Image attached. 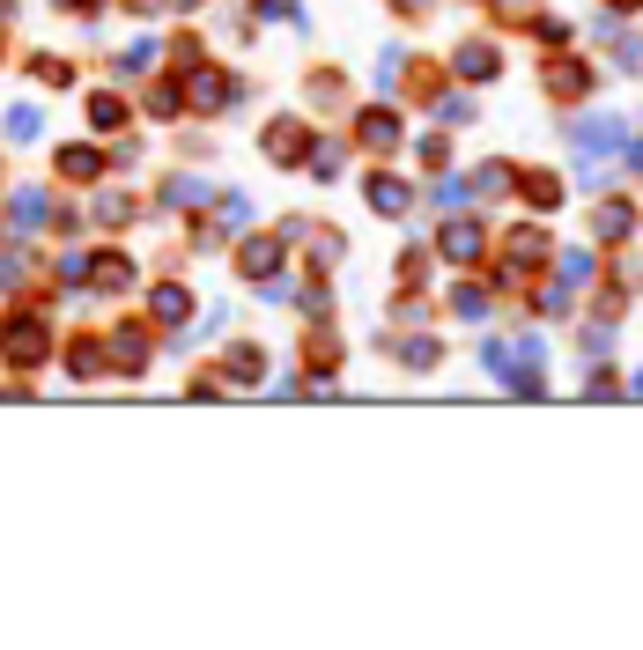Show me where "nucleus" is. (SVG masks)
I'll use <instances>...</instances> for the list:
<instances>
[{"label":"nucleus","mask_w":643,"mask_h":650,"mask_svg":"<svg viewBox=\"0 0 643 650\" xmlns=\"http://www.w3.org/2000/svg\"><path fill=\"white\" fill-rule=\"evenodd\" d=\"M8 15H15V0H0V23H8Z\"/></svg>","instance_id":"39"},{"label":"nucleus","mask_w":643,"mask_h":650,"mask_svg":"<svg viewBox=\"0 0 643 650\" xmlns=\"http://www.w3.org/2000/svg\"><path fill=\"white\" fill-rule=\"evenodd\" d=\"M97 170H104V156H97V148H60V178L89 185V178H97Z\"/></svg>","instance_id":"18"},{"label":"nucleus","mask_w":643,"mask_h":650,"mask_svg":"<svg viewBox=\"0 0 643 650\" xmlns=\"http://www.w3.org/2000/svg\"><path fill=\"white\" fill-rule=\"evenodd\" d=\"M400 362H407V370H437V340H407Z\"/></svg>","instance_id":"24"},{"label":"nucleus","mask_w":643,"mask_h":650,"mask_svg":"<svg viewBox=\"0 0 643 650\" xmlns=\"http://www.w3.org/2000/svg\"><path fill=\"white\" fill-rule=\"evenodd\" d=\"M311 163H318V178H333V170H340V141H318Z\"/></svg>","instance_id":"32"},{"label":"nucleus","mask_w":643,"mask_h":650,"mask_svg":"<svg viewBox=\"0 0 643 650\" xmlns=\"http://www.w3.org/2000/svg\"><path fill=\"white\" fill-rule=\"evenodd\" d=\"M193 318V289H185V281H163L156 289V325H185Z\"/></svg>","instance_id":"15"},{"label":"nucleus","mask_w":643,"mask_h":650,"mask_svg":"<svg viewBox=\"0 0 643 650\" xmlns=\"http://www.w3.org/2000/svg\"><path fill=\"white\" fill-rule=\"evenodd\" d=\"M148 67H156V45H148V37H141V45H126V67L119 74H148Z\"/></svg>","instance_id":"28"},{"label":"nucleus","mask_w":643,"mask_h":650,"mask_svg":"<svg viewBox=\"0 0 643 650\" xmlns=\"http://www.w3.org/2000/svg\"><path fill=\"white\" fill-rule=\"evenodd\" d=\"M200 200H207L200 178H170V185H163V207H200Z\"/></svg>","instance_id":"22"},{"label":"nucleus","mask_w":643,"mask_h":650,"mask_svg":"<svg viewBox=\"0 0 643 650\" xmlns=\"http://www.w3.org/2000/svg\"><path fill=\"white\" fill-rule=\"evenodd\" d=\"M614 60H621V74H643V37H621Z\"/></svg>","instance_id":"30"},{"label":"nucleus","mask_w":643,"mask_h":650,"mask_svg":"<svg viewBox=\"0 0 643 650\" xmlns=\"http://www.w3.org/2000/svg\"><path fill=\"white\" fill-rule=\"evenodd\" d=\"M437 252H444L451 266H474V259H488V229H481V222H466V215H451V222H444V237H437Z\"/></svg>","instance_id":"3"},{"label":"nucleus","mask_w":643,"mask_h":650,"mask_svg":"<svg viewBox=\"0 0 643 650\" xmlns=\"http://www.w3.org/2000/svg\"><path fill=\"white\" fill-rule=\"evenodd\" d=\"M15 222H45V193H37V185H30V193H15Z\"/></svg>","instance_id":"27"},{"label":"nucleus","mask_w":643,"mask_h":650,"mask_svg":"<svg viewBox=\"0 0 643 650\" xmlns=\"http://www.w3.org/2000/svg\"><path fill=\"white\" fill-rule=\"evenodd\" d=\"M355 126H363V148H370V156H392V148H400V119H392V111H363Z\"/></svg>","instance_id":"13"},{"label":"nucleus","mask_w":643,"mask_h":650,"mask_svg":"<svg viewBox=\"0 0 643 650\" xmlns=\"http://www.w3.org/2000/svg\"><path fill=\"white\" fill-rule=\"evenodd\" d=\"M89 274H97V289H104V296H126V289H134V259H119V252L89 259Z\"/></svg>","instance_id":"14"},{"label":"nucleus","mask_w":643,"mask_h":650,"mask_svg":"<svg viewBox=\"0 0 643 650\" xmlns=\"http://www.w3.org/2000/svg\"><path fill=\"white\" fill-rule=\"evenodd\" d=\"M311 259H318V266L340 259V237H333V229H311Z\"/></svg>","instance_id":"29"},{"label":"nucleus","mask_w":643,"mask_h":650,"mask_svg":"<svg viewBox=\"0 0 643 650\" xmlns=\"http://www.w3.org/2000/svg\"><path fill=\"white\" fill-rule=\"evenodd\" d=\"M607 8H614V15H636V8H643V0H607Z\"/></svg>","instance_id":"38"},{"label":"nucleus","mask_w":643,"mask_h":650,"mask_svg":"<svg viewBox=\"0 0 643 650\" xmlns=\"http://www.w3.org/2000/svg\"><path fill=\"white\" fill-rule=\"evenodd\" d=\"M104 355H111V370H119V377H141L148 370V333H141V325H119Z\"/></svg>","instance_id":"7"},{"label":"nucleus","mask_w":643,"mask_h":650,"mask_svg":"<svg viewBox=\"0 0 643 650\" xmlns=\"http://www.w3.org/2000/svg\"><path fill=\"white\" fill-rule=\"evenodd\" d=\"M518 185H525V200H533V207H540V215H547V207H555V200H562V178H547V170H525V178H518Z\"/></svg>","instance_id":"20"},{"label":"nucleus","mask_w":643,"mask_h":650,"mask_svg":"<svg viewBox=\"0 0 643 650\" xmlns=\"http://www.w3.org/2000/svg\"><path fill=\"white\" fill-rule=\"evenodd\" d=\"M15 281H23V252H8V259H0V289H15Z\"/></svg>","instance_id":"36"},{"label":"nucleus","mask_w":643,"mask_h":650,"mask_svg":"<svg viewBox=\"0 0 643 650\" xmlns=\"http://www.w3.org/2000/svg\"><path fill=\"white\" fill-rule=\"evenodd\" d=\"M8 141H37V111H30V104L8 111Z\"/></svg>","instance_id":"25"},{"label":"nucleus","mask_w":643,"mask_h":650,"mask_svg":"<svg viewBox=\"0 0 643 650\" xmlns=\"http://www.w3.org/2000/svg\"><path fill=\"white\" fill-rule=\"evenodd\" d=\"M363 193H370V207H377L385 222H400L407 207H414V185H407V178H392V170H370V185H363Z\"/></svg>","instance_id":"5"},{"label":"nucleus","mask_w":643,"mask_h":650,"mask_svg":"<svg viewBox=\"0 0 643 650\" xmlns=\"http://www.w3.org/2000/svg\"><path fill=\"white\" fill-rule=\"evenodd\" d=\"M547 266V229L540 222H525V229H510V266H503V289H525Z\"/></svg>","instance_id":"2"},{"label":"nucleus","mask_w":643,"mask_h":650,"mask_svg":"<svg viewBox=\"0 0 643 650\" xmlns=\"http://www.w3.org/2000/svg\"><path fill=\"white\" fill-rule=\"evenodd\" d=\"M222 222H252V200H244V193H222Z\"/></svg>","instance_id":"33"},{"label":"nucleus","mask_w":643,"mask_h":650,"mask_svg":"<svg viewBox=\"0 0 643 650\" xmlns=\"http://www.w3.org/2000/svg\"><path fill=\"white\" fill-rule=\"evenodd\" d=\"M126 215H134V200H126V193H104L97 200V222H126Z\"/></svg>","instance_id":"31"},{"label":"nucleus","mask_w":643,"mask_h":650,"mask_svg":"<svg viewBox=\"0 0 643 650\" xmlns=\"http://www.w3.org/2000/svg\"><path fill=\"white\" fill-rule=\"evenodd\" d=\"M592 229H599V237H607V244H621V237H629V229H636V207H629V200H607V207H599V215H592Z\"/></svg>","instance_id":"16"},{"label":"nucleus","mask_w":643,"mask_h":650,"mask_svg":"<svg viewBox=\"0 0 643 650\" xmlns=\"http://www.w3.org/2000/svg\"><path fill=\"white\" fill-rule=\"evenodd\" d=\"M89 119L111 133V126H126V104H119V97H89Z\"/></svg>","instance_id":"23"},{"label":"nucleus","mask_w":643,"mask_h":650,"mask_svg":"<svg viewBox=\"0 0 643 650\" xmlns=\"http://www.w3.org/2000/svg\"><path fill=\"white\" fill-rule=\"evenodd\" d=\"M0 355H8L15 370H37V362L52 355V333H45V318H8V325H0Z\"/></svg>","instance_id":"1"},{"label":"nucleus","mask_w":643,"mask_h":650,"mask_svg":"<svg viewBox=\"0 0 643 650\" xmlns=\"http://www.w3.org/2000/svg\"><path fill=\"white\" fill-rule=\"evenodd\" d=\"M570 141H577V156H614L629 133H621V119H607V111H599V119H577V126H570Z\"/></svg>","instance_id":"4"},{"label":"nucleus","mask_w":643,"mask_h":650,"mask_svg":"<svg viewBox=\"0 0 643 650\" xmlns=\"http://www.w3.org/2000/svg\"><path fill=\"white\" fill-rule=\"evenodd\" d=\"M222 377H230V385H259V377H267V355H259L252 340H237V348L222 355Z\"/></svg>","instance_id":"12"},{"label":"nucleus","mask_w":643,"mask_h":650,"mask_svg":"<svg viewBox=\"0 0 643 650\" xmlns=\"http://www.w3.org/2000/svg\"><path fill=\"white\" fill-rule=\"evenodd\" d=\"M392 8H400V15H429V0H392Z\"/></svg>","instance_id":"37"},{"label":"nucleus","mask_w":643,"mask_h":650,"mask_svg":"<svg viewBox=\"0 0 643 650\" xmlns=\"http://www.w3.org/2000/svg\"><path fill=\"white\" fill-rule=\"evenodd\" d=\"M237 274H244V281H274V274H281V237H252V244L237 252Z\"/></svg>","instance_id":"9"},{"label":"nucleus","mask_w":643,"mask_h":650,"mask_svg":"<svg viewBox=\"0 0 643 650\" xmlns=\"http://www.w3.org/2000/svg\"><path fill=\"white\" fill-rule=\"evenodd\" d=\"M89 274V252H60V281H82Z\"/></svg>","instance_id":"35"},{"label":"nucleus","mask_w":643,"mask_h":650,"mask_svg":"<svg viewBox=\"0 0 643 650\" xmlns=\"http://www.w3.org/2000/svg\"><path fill=\"white\" fill-rule=\"evenodd\" d=\"M466 200V178H437V207H459Z\"/></svg>","instance_id":"34"},{"label":"nucleus","mask_w":643,"mask_h":650,"mask_svg":"<svg viewBox=\"0 0 643 650\" xmlns=\"http://www.w3.org/2000/svg\"><path fill=\"white\" fill-rule=\"evenodd\" d=\"M67 370H74V377H97V370H104V348H97V340H74V348H67Z\"/></svg>","instance_id":"21"},{"label":"nucleus","mask_w":643,"mask_h":650,"mask_svg":"<svg viewBox=\"0 0 643 650\" xmlns=\"http://www.w3.org/2000/svg\"><path fill=\"white\" fill-rule=\"evenodd\" d=\"M510 178H518V170H510V163H481V170H474V178H466V185H474L481 200H496V193H510Z\"/></svg>","instance_id":"19"},{"label":"nucleus","mask_w":643,"mask_h":650,"mask_svg":"<svg viewBox=\"0 0 643 650\" xmlns=\"http://www.w3.org/2000/svg\"><path fill=\"white\" fill-rule=\"evenodd\" d=\"M304 148H311V133L296 126V119H274V126H267V163H296Z\"/></svg>","instance_id":"11"},{"label":"nucleus","mask_w":643,"mask_h":650,"mask_svg":"<svg viewBox=\"0 0 643 650\" xmlns=\"http://www.w3.org/2000/svg\"><path fill=\"white\" fill-rule=\"evenodd\" d=\"M451 311H459L466 325H481L488 311H496V303H488V289H481V281H459V289H451Z\"/></svg>","instance_id":"17"},{"label":"nucleus","mask_w":643,"mask_h":650,"mask_svg":"<svg viewBox=\"0 0 643 650\" xmlns=\"http://www.w3.org/2000/svg\"><path fill=\"white\" fill-rule=\"evenodd\" d=\"M37 82H45V89H74V67L67 60H37Z\"/></svg>","instance_id":"26"},{"label":"nucleus","mask_w":643,"mask_h":650,"mask_svg":"<svg viewBox=\"0 0 643 650\" xmlns=\"http://www.w3.org/2000/svg\"><path fill=\"white\" fill-rule=\"evenodd\" d=\"M584 89H592V67L584 60H547V97L570 104V97H584Z\"/></svg>","instance_id":"10"},{"label":"nucleus","mask_w":643,"mask_h":650,"mask_svg":"<svg viewBox=\"0 0 643 650\" xmlns=\"http://www.w3.org/2000/svg\"><path fill=\"white\" fill-rule=\"evenodd\" d=\"M451 74H459V82H496L503 60H496V45H474V37H466V45L451 52Z\"/></svg>","instance_id":"8"},{"label":"nucleus","mask_w":643,"mask_h":650,"mask_svg":"<svg viewBox=\"0 0 643 650\" xmlns=\"http://www.w3.org/2000/svg\"><path fill=\"white\" fill-rule=\"evenodd\" d=\"M230 89H237V82H230L222 67H193V82H185L178 97L193 104V111H222V104H230Z\"/></svg>","instance_id":"6"}]
</instances>
